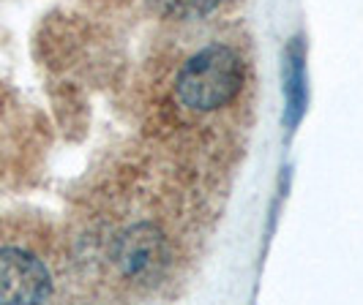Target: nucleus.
Returning a JSON list of instances; mask_svg holds the SVG:
<instances>
[{"instance_id":"nucleus-1","label":"nucleus","mask_w":363,"mask_h":305,"mask_svg":"<svg viewBox=\"0 0 363 305\" xmlns=\"http://www.w3.org/2000/svg\"><path fill=\"white\" fill-rule=\"evenodd\" d=\"M218 178L153 139L109 153L74 194V294L101 303L181 297L218 213Z\"/></svg>"},{"instance_id":"nucleus-2","label":"nucleus","mask_w":363,"mask_h":305,"mask_svg":"<svg viewBox=\"0 0 363 305\" xmlns=\"http://www.w3.org/2000/svg\"><path fill=\"white\" fill-rule=\"evenodd\" d=\"M255 93V52L240 30L218 19L169 28L147 60L145 137L216 175L246 147Z\"/></svg>"},{"instance_id":"nucleus-3","label":"nucleus","mask_w":363,"mask_h":305,"mask_svg":"<svg viewBox=\"0 0 363 305\" xmlns=\"http://www.w3.org/2000/svg\"><path fill=\"white\" fill-rule=\"evenodd\" d=\"M74 294L66 234L0 237V303H50Z\"/></svg>"},{"instance_id":"nucleus-4","label":"nucleus","mask_w":363,"mask_h":305,"mask_svg":"<svg viewBox=\"0 0 363 305\" xmlns=\"http://www.w3.org/2000/svg\"><path fill=\"white\" fill-rule=\"evenodd\" d=\"M227 6H233V0H145L147 11L167 22V28L216 22Z\"/></svg>"},{"instance_id":"nucleus-5","label":"nucleus","mask_w":363,"mask_h":305,"mask_svg":"<svg viewBox=\"0 0 363 305\" xmlns=\"http://www.w3.org/2000/svg\"><path fill=\"white\" fill-rule=\"evenodd\" d=\"M287 69H284V82H287V126L290 131H295V126L301 123L303 117V109H306V98H309V90H306V57H303V44L301 38H295L287 50Z\"/></svg>"}]
</instances>
